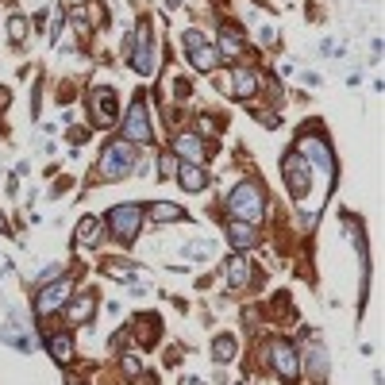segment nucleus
Returning a JSON list of instances; mask_svg holds the SVG:
<instances>
[{"label":"nucleus","instance_id":"4468645a","mask_svg":"<svg viewBox=\"0 0 385 385\" xmlns=\"http://www.w3.org/2000/svg\"><path fill=\"white\" fill-rule=\"evenodd\" d=\"M92 308H97V293H92V289H81V293H74V297L62 304V316H66V323L81 328V323H89Z\"/></svg>","mask_w":385,"mask_h":385},{"label":"nucleus","instance_id":"6ab92c4d","mask_svg":"<svg viewBox=\"0 0 385 385\" xmlns=\"http://www.w3.org/2000/svg\"><path fill=\"white\" fill-rule=\"evenodd\" d=\"M143 216L150 223H158V227H162V223H166V227H169V223H185V208L174 204V200H154V204L143 208Z\"/></svg>","mask_w":385,"mask_h":385},{"label":"nucleus","instance_id":"f03ea898","mask_svg":"<svg viewBox=\"0 0 385 385\" xmlns=\"http://www.w3.org/2000/svg\"><path fill=\"white\" fill-rule=\"evenodd\" d=\"M223 212H227L231 220L262 223V216H266V189H262L254 177H246V181H239L235 189L223 197Z\"/></svg>","mask_w":385,"mask_h":385},{"label":"nucleus","instance_id":"f3484780","mask_svg":"<svg viewBox=\"0 0 385 385\" xmlns=\"http://www.w3.org/2000/svg\"><path fill=\"white\" fill-rule=\"evenodd\" d=\"M223 281H227V289H246L251 285V258H246L243 251H235L227 262H223Z\"/></svg>","mask_w":385,"mask_h":385},{"label":"nucleus","instance_id":"0eeeda50","mask_svg":"<svg viewBox=\"0 0 385 385\" xmlns=\"http://www.w3.org/2000/svg\"><path fill=\"white\" fill-rule=\"evenodd\" d=\"M120 135L135 146H150L154 143V123H150V108H146V97H131V108L123 112V123H120Z\"/></svg>","mask_w":385,"mask_h":385},{"label":"nucleus","instance_id":"9d476101","mask_svg":"<svg viewBox=\"0 0 385 385\" xmlns=\"http://www.w3.org/2000/svg\"><path fill=\"white\" fill-rule=\"evenodd\" d=\"M89 120L97 127H112L120 120V100H115L112 85H92L89 89Z\"/></svg>","mask_w":385,"mask_h":385},{"label":"nucleus","instance_id":"f257e3e1","mask_svg":"<svg viewBox=\"0 0 385 385\" xmlns=\"http://www.w3.org/2000/svg\"><path fill=\"white\" fill-rule=\"evenodd\" d=\"M135 169H139V146L127 143V139H112V143L100 146L92 177H97V181H123V177H131Z\"/></svg>","mask_w":385,"mask_h":385},{"label":"nucleus","instance_id":"a211bd4d","mask_svg":"<svg viewBox=\"0 0 385 385\" xmlns=\"http://www.w3.org/2000/svg\"><path fill=\"white\" fill-rule=\"evenodd\" d=\"M174 177H177V185H181V192H192V197L208 189V169L197 166V162H181V166L174 169Z\"/></svg>","mask_w":385,"mask_h":385},{"label":"nucleus","instance_id":"ddd939ff","mask_svg":"<svg viewBox=\"0 0 385 385\" xmlns=\"http://www.w3.org/2000/svg\"><path fill=\"white\" fill-rule=\"evenodd\" d=\"M300 374H308L312 382H323V377H328V346H323L316 335L304 343V354H300Z\"/></svg>","mask_w":385,"mask_h":385},{"label":"nucleus","instance_id":"393cba45","mask_svg":"<svg viewBox=\"0 0 385 385\" xmlns=\"http://www.w3.org/2000/svg\"><path fill=\"white\" fill-rule=\"evenodd\" d=\"M4 31H8V38H12V43H15V46H20V43H27V31H31V20H27V15H20V12H15V15H8V23H4Z\"/></svg>","mask_w":385,"mask_h":385},{"label":"nucleus","instance_id":"f8f14e48","mask_svg":"<svg viewBox=\"0 0 385 385\" xmlns=\"http://www.w3.org/2000/svg\"><path fill=\"white\" fill-rule=\"evenodd\" d=\"M174 154L181 162H197V166H204V162L212 158V146H208L204 135H197V131H177L174 135Z\"/></svg>","mask_w":385,"mask_h":385},{"label":"nucleus","instance_id":"9b49d317","mask_svg":"<svg viewBox=\"0 0 385 385\" xmlns=\"http://www.w3.org/2000/svg\"><path fill=\"white\" fill-rule=\"evenodd\" d=\"M69 297H74V281H69L66 274L54 277V281H46V285H38V293H35V316L43 320V316L58 312Z\"/></svg>","mask_w":385,"mask_h":385},{"label":"nucleus","instance_id":"b1692460","mask_svg":"<svg viewBox=\"0 0 385 385\" xmlns=\"http://www.w3.org/2000/svg\"><path fill=\"white\" fill-rule=\"evenodd\" d=\"M46 346H50V358L54 362H62V366L74 362V335H69V331H54V335L46 339Z\"/></svg>","mask_w":385,"mask_h":385},{"label":"nucleus","instance_id":"c85d7f7f","mask_svg":"<svg viewBox=\"0 0 385 385\" xmlns=\"http://www.w3.org/2000/svg\"><path fill=\"white\" fill-rule=\"evenodd\" d=\"M197 135H220V123H216V115H200L197 120Z\"/></svg>","mask_w":385,"mask_h":385},{"label":"nucleus","instance_id":"2f4dec72","mask_svg":"<svg viewBox=\"0 0 385 385\" xmlns=\"http://www.w3.org/2000/svg\"><path fill=\"white\" fill-rule=\"evenodd\" d=\"M0 231H8V216L4 212H0Z\"/></svg>","mask_w":385,"mask_h":385},{"label":"nucleus","instance_id":"412c9836","mask_svg":"<svg viewBox=\"0 0 385 385\" xmlns=\"http://www.w3.org/2000/svg\"><path fill=\"white\" fill-rule=\"evenodd\" d=\"M100 235H104V223H100L97 216H81V220H77V227H74V243L77 246H97Z\"/></svg>","mask_w":385,"mask_h":385},{"label":"nucleus","instance_id":"7ed1b4c3","mask_svg":"<svg viewBox=\"0 0 385 385\" xmlns=\"http://www.w3.org/2000/svg\"><path fill=\"white\" fill-rule=\"evenodd\" d=\"M146 216H143V204H135V200H123V204H112L104 212V231L115 239V243H135L139 231H143Z\"/></svg>","mask_w":385,"mask_h":385},{"label":"nucleus","instance_id":"423d86ee","mask_svg":"<svg viewBox=\"0 0 385 385\" xmlns=\"http://www.w3.org/2000/svg\"><path fill=\"white\" fill-rule=\"evenodd\" d=\"M181 50H185V58H189V66L197 69V74H216V69H220V50H216L212 38H208L200 27H189L181 35Z\"/></svg>","mask_w":385,"mask_h":385},{"label":"nucleus","instance_id":"bb28decb","mask_svg":"<svg viewBox=\"0 0 385 385\" xmlns=\"http://www.w3.org/2000/svg\"><path fill=\"white\" fill-rule=\"evenodd\" d=\"M120 370H123V377H127V382H139V377H143V358H139V354H123Z\"/></svg>","mask_w":385,"mask_h":385},{"label":"nucleus","instance_id":"dca6fc26","mask_svg":"<svg viewBox=\"0 0 385 385\" xmlns=\"http://www.w3.org/2000/svg\"><path fill=\"white\" fill-rule=\"evenodd\" d=\"M258 89H262V77H258L254 66H235L231 69V97L235 100H251Z\"/></svg>","mask_w":385,"mask_h":385},{"label":"nucleus","instance_id":"20e7f679","mask_svg":"<svg viewBox=\"0 0 385 385\" xmlns=\"http://www.w3.org/2000/svg\"><path fill=\"white\" fill-rule=\"evenodd\" d=\"M162 50H158V38H154V27L150 20H139L135 27V38H127V66L135 69V74H154V66H158Z\"/></svg>","mask_w":385,"mask_h":385},{"label":"nucleus","instance_id":"c756f323","mask_svg":"<svg viewBox=\"0 0 385 385\" xmlns=\"http://www.w3.org/2000/svg\"><path fill=\"white\" fill-rule=\"evenodd\" d=\"M66 139H69L74 146H77V143H85V139H89V127H69V131H66Z\"/></svg>","mask_w":385,"mask_h":385},{"label":"nucleus","instance_id":"1a4fd4ad","mask_svg":"<svg viewBox=\"0 0 385 385\" xmlns=\"http://www.w3.org/2000/svg\"><path fill=\"white\" fill-rule=\"evenodd\" d=\"M281 181H285V192H289L293 200H304L308 192H312L316 174L308 169V162L300 158L297 150H289V154L281 158Z\"/></svg>","mask_w":385,"mask_h":385},{"label":"nucleus","instance_id":"cd10ccee","mask_svg":"<svg viewBox=\"0 0 385 385\" xmlns=\"http://www.w3.org/2000/svg\"><path fill=\"white\" fill-rule=\"evenodd\" d=\"M154 162H158V166H154V174H158L162 181H166V177H174V169H177V166H174V162H177L174 154H158Z\"/></svg>","mask_w":385,"mask_h":385},{"label":"nucleus","instance_id":"6e6552de","mask_svg":"<svg viewBox=\"0 0 385 385\" xmlns=\"http://www.w3.org/2000/svg\"><path fill=\"white\" fill-rule=\"evenodd\" d=\"M266 362H270V370H274V377H281L285 385H293L300 377V346L293 343V339H270Z\"/></svg>","mask_w":385,"mask_h":385},{"label":"nucleus","instance_id":"2eb2a0df","mask_svg":"<svg viewBox=\"0 0 385 385\" xmlns=\"http://www.w3.org/2000/svg\"><path fill=\"white\" fill-rule=\"evenodd\" d=\"M131 339H135L143 351H150L154 343H158V335H162V316H154V312H143V316H135L131 320Z\"/></svg>","mask_w":385,"mask_h":385},{"label":"nucleus","instance_id":"5701e85b","mask_svg":"<svg viewBox=\"0 0 385 385\" xmlns=\"http://www.w3.org/2000/svg\"><path fill=\"white\" fill-rule=\"evenodd\" d=\"M235 354H239V339L231 331H220L212 339V362L216 366H227V362H235Z\"/></svg>","mask_w":385,"mask_h":385},{"label":"nucleus","instance_id":"aec40b11","mask_svg":"<svg viewBox=\"0 0 385 385\" xmlns=\"http://www.w3.org/2000/svg\"><path fill=\"white\" fill-rule=\"evenodd\" d=\"M223 231H227V243L235 246V251H251V246L258 243V223L231 220V223H223Z\"/></svg>","mask_w":385,"mask_h":385},{"label":"nucleus","instance_id":"a878e982","mask_svg":"<svg viewBox=\"0 0 385 385\" xmlns=\"http://www.w3.org/2000/svg\"><path fill=\"white\" fill-rule=\"evenodd\" d=\"M185 254H189L192 262H208L216 254V243L212 239H192V243H185Z\"/></svg>","mask_w":385,"mask_h":385},{"label":"nucleus","instance_id":"4be33fe9","mask_svg":"<svg viewBox=\"0 0 385 385\" xmlns=\"http://www.w3.org/2000/svg\"><path fill=\"white\" fill-rule=\"evenodd\" d=\"M216 50H220L223 58H243V50H246L243 31H235L231 23H223V27H220V43H216Z\"/></svg>","mask_w":385,"mask_h":385},{"label":"nucleus","instance_id":"473e14b6","mask_svg":"<svg viewBox=\"0 0 385 385\" xmlns=\"http://www.w3.org/2000/svg\"><path fill=\"white\" fill-rule=\"evenodd\" d=\"M239 385H246V382H239Z\"/></svg>","mask_w":385,"mask_h":385},{"label":"nucleus","instance_id":"39448f33","mask_svg":"<svg viewBox=\"0 0 385 385\" xmlns=\"http://www.w3.org/2000/svg\"><path fill=\"white\" fill-rule=\"evenodd\" d=\"M297 154L308 162V169H320L323 177H331L335 174V154H331V146H328V139L320 135V127H304L300 131V139H297Z\"/></svg>","mask_w":385,"mask_h":385},{"label":"nucleus","instance_id":"7c9ffc66","mask_svg":"<svg viewBox=\"0 0 385 385\" xmlns=\"http://www.w3.org/2000/svg\"><path fill=\"white\" fill-rule=\"evenodd\" d=\"M174 92H177V97H185V92H189V81H185V77H177V81H174Z\"/></svg>","mask_w":385,"mask_h":385}]
</instances>
